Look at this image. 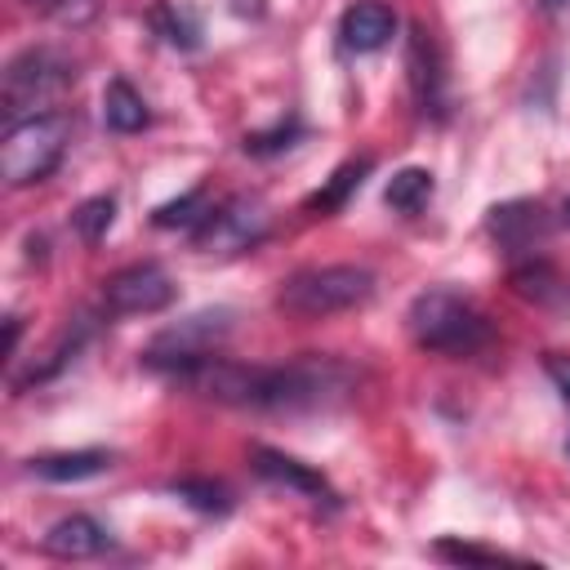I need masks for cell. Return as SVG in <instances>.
<instances>
[{
  "label": "cell",
  "mask_w": 570,
  "mask_h": 570,
  "mask_svg": "<svg viewBox=\"0 0 570 570\" xmlns=\"http://www.w3.org/2000/svg\"><path fill=\"white\" fill-rule=\"evenodd\" d=\"M169 379L205 401L236 405V410H325L343 401L356 383L352 365L334 356H298L285 365H240L218 352L191 365H178Z\"/></svg>",
  "instance_id": "1"
},
{
  "label": "cell",
  "mask_w": 570,
  "mask_h": 570,
  "mask_svg": "<svg viewBox=\"0 0 570 570\" xmlns=\"http://www.w3.org/2000/svg\"><path fill=\"white\" fill-rule=\"evenodd\" d=\"M405 325H410V338L423 347V352H436V356H476L481 347H490L494 330H490V316L459 289H423L410 312H405Z\"/></svg>",
  "instance_id": "2"
},
{
  "label": "cell",
  "mask_w": 570,
  "mask_h": 570,
  "mask_svg": "<svg viewBox=\"0 0 570 570\" xmlns=\"http://www.w3.org/2000/svg\"><path fill=\"white\" fill-rule=\"evenodd\" d=\"M71 142V116L67 111H40V116H22L9 120L4 138H0V178L9 187H31L45 183Z\"/></svg>",
  "instance_id": "3"
},
{
  "label": "cell",
  "mask_w": 570,
  "mask_h": 570,
  "mask_svg": "<svg viewBox=\"0 0 570 570\" xmlns=\"http://www.w3.org/2000/svg\"><path fill=\"white\" fill-rule=\"evenodd\" d=\"M370 294H374V272H370V267H356V263H325V267H303V272H294V276L281 285L276 303H281V312H289V316L316 321V316H334V312L361 307Z\"/></svg>",
  "instance_id": "4"
},
{
  "label": "cell",
  "mask_w": 570,
  "mask_h": 570,
  "mask_svg": "<svg viewBox=\"0 0 570 570\" xmlns=\"http://www.w3.org/2000/svg\"><path fill=\"white\" fill-rule=\"evenodd\" d=\"M232 321H236L232 307L191 312V316H183L178 325L160 330V334L142 347V365H147V370H160V374H174L178 365H191V361H200V356H214V352L223 347V338L232 334Z\"/></svg>",
  "instance_id": "5"
},
{
  "label": "cell",
  "mask_w": 570,
  "mask_h": 570,
  "mask_svg": "<svg viewBox=\"0 0 570 570\" xmlns=\"http://www.w3.org/2000/svg\"><path fill=\"white\" fill-rule=\"evenodd\" d=\"M71 85V71L62 58H53L49 49H27L4 67V116L22 120V116H40L45 102H53L62 89Z\"/></svg>",
  "instance_id": "6"
},
{
  "label": "cell",
  "mask_w": 570,
  "mask_h": 570,
  "mask_svg": "<svg viewBox=\"0 0 570 570\" xmlns=\"http://www.w3.org/2000/svg\"><path fill=\"white\" fill-rule=\"evenodd\" d=\"M263 232H267V209L254 196H232V200L205 209L191 240L205 254H240V249L258 245Z\"/></svg>",
  "instance_id": "7"
},
{
  "label": "cell",
  "mask_w": 570,
  "mask_h": 570,
  "mask_svg": "<svg viewBox=\"0 0 570 570\" xmlns=\"http://www.w3.org/2000/svg\"><path fill=\"white\" fill-rule=\"evenodd\" d=\"M174 303V276L160 263H129L102 285V307L111 316H151Z\"/></svg>",
  "instance_id": "8"
},
{
  "label": "cell",
  "mask_w": 570,
  "mask_h": 570,
  "mask_svg": "<svg viewBox=\"0 0 570 570\" xmlns=\"http://www.w3.org/2000/svg\"><path fill=\"white\" fill-rule=\"evenodd\" d=\"M392 36H396V13L383 0H361L338 22V40L347 53H379Z\"/></svg>",
  "instance_id": "9"
},
{
  "label": "cell",
  "mask_w": 570,
  "mask_h": 570,
  "mask_svg": "<svg viewBox=\"0 0 570 570\" xmlns=\"http://www.w3.org/2000/svg\"><path fill=\"white\" fill-rule=\"evenodd\" d=\"M107 543H111V534H107V530H102L94 517H85V512H71V517L53 521V525L40 534V548H45L49 557H62V561H85V557H98Z\"/></svg>",
  "instance_id": "10"
},
{
  "label": "cell",
  "mask_w": 570,
  "mask_h": 570,
  "mask_svg": "<svg viewBox=\"0 0 570 570\" xmlns=\"http://www.w3.org/2000/svg\"><path fill=\"white\" fill-rule=\"evenodd\" d=\"M249 463H254V472H258L263 481H272V485H285V490L307 494V499H330V481H325L316 468H307V463H298V459H289V454H281V450H272V445H254V450H249Z\"/></svg>",
  "instance_id": "11"
},
{
  "label": "cell",
  "mask_w": 570,
  "mask_h": 570,
  "mask_svg": "<svg viewBox=\"0 0 570 570\" xmlns=\"http://www.w3.org/2000/svg\"><path fill=\"white\" fill-rule=\"evenodd\" d=\"M107 468H111V450H58L27 463V472L40 481H89L102 476Z\"/></svg>",
  "instance_id": "12"
},
{
  "label": "cell",
  "mask_w": 570,
  "mask_h": 570,
  "mask_svg": "<svg viewBox=\"0 0 570 570\" xmlns=\"http://www.w3.org/2000/svg\"><path fill=\"white\" fill-rule=\"evenodd\" d=\"M410 85H414V98L423 111H441L445 76H441V58H436V45L428 40V31H414V40H410Z\"/></svg>",
  "instance_id": "13"
},
{
  "label": "cell",
  "mask_w": 570,
  "mask_h": 570,
  "mask_svg": "<svg viewBox=\"0 0 570 570\" xmlns=\"http://www.w3.org/2000/svg\"><path fill=\"white\" fill-rule=\"evenodd\" d=\"M102 120L116 134H138L147 125V102L129 80H111L102 89Z\"/></svg>",
  "instance_id": "14"
},
{
  "label": "cell",
  "mask_w": 570,
  "mask_h": 570,
  "mask_svg": "<svg viewBox=\"0 0 570 570\" xmlns=\"http://www.w3.org/2000/svg\"><path fill=\"white\" fill-rule=\"evenodd\" d=\"M490 232H494L503 245L525 249V245L543 232V218H539L534 205H499V209H490Z\"/></svg>",
  "instance_id": "15"
},
{
  "label": "cell",
  "mask_w": 570,
  "mask_h": 570,
  "mask_svg": "<svg viewBox=\"0 0 570 570\" xmlns=\"http://www.w3.org/2000/svg\"><path fill=\"white\" fill-rule=\"evenodd\" d=\"M383 200H387L396 214H419V209L432 200V174H428V169H414V165L401 169V174H392Z\"/></svg>",
  "instance_id": "16"
},
{
  "label": "cell",
  "mask_w": 570,
  "mask_h": 570,
  "mask_svg": "<svg viewBox=\"0 0 570 570\" xmlns=\"http://www.w3.org/2000/svg\"><path fill=\"white\" fill-rule=\"evenodd\" d=\"M370 174V156L365 160H347V165H338L334 169V178L321 187V191H312L307 196V209H321V214H330V209H338L343 200H347V191H356L361 187V178Z\"/></svg>",
  "instance_id": "17"
},
{
  "label": "cell",
  "mask_w": 570,
  "mask_h": 570,
  "mask_svg": "<svg viewBox=\"0 0 570 570\" xmlns=\"http://www.w3.org/2000/svg\"><path fill=\"white\" fill-rule=\"evenodd\" d=\"M111 218H116V200L111 196H94V200H85L76 214H71V227L80 232V240H102L107 236V227H111Z\"/></svg>",
  "instance_id": "18"
},
{
  "label": "cell",
  "mask_w": 570,
  "mask_h": 570,
  "mask_svg": "<svg viewBox=\"0 0 570 570\" xmlns=\"http://www.w3.org/2000/svg\"><path fill=\"white\" fill-rule=\"evenodd\" d=\"M174 494L187 499V503L200 508V512H227V508H232V494H227V485H218V481H178Z\"/></svg>",
  "instance_id": "19"
},
{
  "label": "cell",
  "mask_w": 570,
  "mask_h": 570,
  "mask_svg": "<svg viewBox=\"0 0 570 570\" xmlns=\"http://www.w3.org/2000/svg\"><path fill=\"white\" fill-rule=\"evenodd\" d=\"M156 27H160V36H165L169 45H183V49H191V45H196V36H200V27H196L183 9H169V4H160V9H156Z\"/></svg>",
  "instance_id": "20"
},
{
  "label": "cell",
  "mask_w": 570,
  "mask_h": 570,
  "mask_svg": "<svg viewBox=\"0 0 570 570\" xmlns=\"http://www.w3.org/2000/svg\"><path fill=\"white\" fill-rule=\"evenodd\" d=\"M200 218H205L200 191H187V196H178L174 205H160V209H156V223H160V227H178V223H183V227H187V223L196 227Z\"/></svg>",
  "instance_id": "21"
},
{
  "label": "cell",
  "mask_w": 570,
  "mask_h": 570,
  "mask_svg": "<svg viewBox=\"0 0 570 570\" xmlns=\"http://www.w3.org/2000/svg\"><path fill=\"white\" fill-rule=\"evenodd\" d=\"M436 557H445V561H503V552L472 548V543H454V539H441V543H436Z\"/></svg>",
  "instance_id": "22"
},
{
  "label": "cell",
  "mask_w": 570,
  "mask_h": 570,
  "mask_svg": "<svg viewBox=\"0 0 570 570\" xmlns=\"http://www.w3.org/2000/svg\"><path fill=\"white\" fill-rule=\"evenodd\" d=\"M543 370H548L552 387L561 392V401L570 405V356H561V352H548V356H543ZM566 450H570V441H566Z\"/></svg>",
  "instance_id": "23"
},
{
  "label": "cell",
  "mask_w": 570,
  "mask_h": 570,
  "mask_svg": "<svg viewBox=\"0 0 570 570\" xmlns=\"http://www.w3.org/2000/svg\"><path fill=\"white\" fill-rule=\"evenodd\" d=\"M557 218H561V223H570V196L561 200V209H557Z\"/></svg>",
  "instance_id": "24"
},
{
  "label": "cell",
  "mask_w": 570,
  "mask_h": 570,
  "mask_svg": "<svg viewBox=\"0 0 570 570\" xmlns=\"http://www.w3.org/2000/svg\"><path fill=\"white\" fill-rule=\"evenodd\" d=\"M27 4H58V0H27Z\"/></svg>",
  "instance_id": "25"
},
{
  "label": "cell",
  "mask_w": 570,
  "mask_h": 570,
  "mask_svg": "<svg viewBox=\"0 0 570 570\" xmlns=\"http://www.w3.org/2000/svg\"><path fill=\"white\" fill-rule=\"evenodd\" d=\"M548 4H552V9H557V4H570V0H548Z\"/></svg>",
  "instance_id": "26"
}]
</instances>
